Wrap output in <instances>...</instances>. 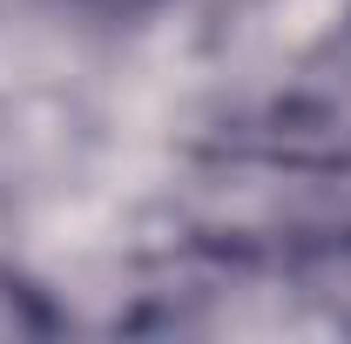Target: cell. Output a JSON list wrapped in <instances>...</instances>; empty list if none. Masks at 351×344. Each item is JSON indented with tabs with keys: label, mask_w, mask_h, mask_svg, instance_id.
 <instances>
[{
	"label": "cell",
	"mask_w": 351,
	"mask_h": 344,
	"mask_svg": "<svg viewBox=\"0 0 351 344\" xmlns=\"http://www.w3.org/2000/svg\"><path fill=\"white\" fill-rule=\"evenodd\" d=\"M270 270H277V284L298 304H311L324 324L351 331V223L284 243V250L270 257Z\"/></svg>",
	"instance_id": "obj_1"
},
{
	"label": "cell",
	"mask_w": 351,
	"mask_h": 344,
	"mask_svg": "<svg viewBox=\"0 0 351 344\" xmlns=\"http://www.w3.org/2000/svg\"><path fill=\"white\" fill-rule=\"evenodd\" d=\"M14 331H54V310H47L21 277L0 270V338H14Z\"/></svg>",
	"instance_id": "obj_2"
},
{
	"label": "cell",
	"mask_w": 351,
	"mask_h": 344,
	"mask_svg": "<svg viewBox=\"0 0 351 344\" xmlns=\"http://www.w3.org/2000/svg\"><path fill=\"white\" fill-rule=\"evenodd\" d=\"M101 7H142V0H101Z\"/></svg>",
	"instance_id": "obj_3"
}]
</instances>
